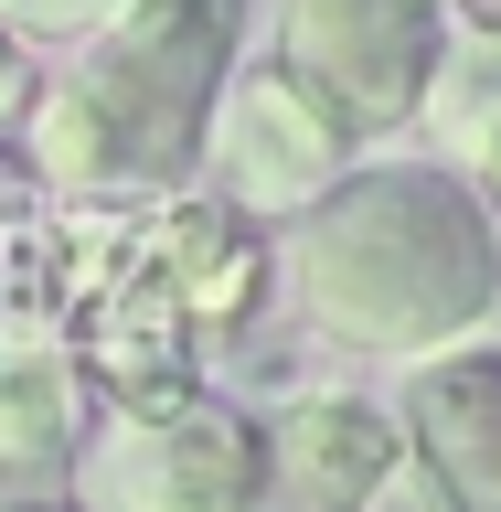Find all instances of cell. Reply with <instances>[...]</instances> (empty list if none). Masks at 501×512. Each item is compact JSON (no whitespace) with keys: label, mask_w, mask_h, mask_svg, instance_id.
Wrapping results in <instances>:
<instances>
[{"label":"cell","mask_w":501,"mask_h":512,"mask_svg":"<svg viewBox=\"0 0 501 512\" xmlns=\"http://www.w3.org/2000/svg\"><path fill=\"white\" fill-rule=\"evenodd\" d=\"M278 288L331 352L416 363L501 320V224L470 171L363 150L310 214L278 224Z\"/></svg>","instance_id":"1"},{"label":"cell","mask_w":501,"mask_h":512,"mask_svg":"<svg viewBox=\"0 0 501 512\" xmlns=\"http://www.w3.org/2000/svg\"><path fill=\"white\" fill-rule=\"evenodd\" d=\"M246 0H139L75 43L43 96H22L32 171L54 192H182L203 118L235 75Z\"/></svg>","instance_id":"2"},{"label":"cell","mask_w":501,"mask_h":512,"mask_svg":"<svg viewBox=\"0 0 501 512\" xmlns=\"http://www.w3.org/2000/svg\"><path fill=\"white\" fill-rule=\"evenodd\" d=\"M246 491H256V416L214 384L96 416L64 470V512H246Z\"/></svg>","instance_id":"3"},{"label":"cell","mask_w":501,"mask_h":512,"mask_svg":"<svg viewBox=\"0 0 501 512\" xmlns=\"http://www.w3.org/2000/svg\"><path fill=\"white\" fill-rule=\"evenodd\" d=\"M352 160H363V139H352V118L331 107L320 86H299L288 64H235L214 96V118H203V150H192V182L203 203H224V214H246L278 235L288 214H310L320 192L342 182Z\"/></svg>","instance_id":"4"},{"label":"cell","mask_w":501,"mask_h":512,"mask_svg":"<svg viewBox=\"0 0 501 512\" xmlns=\"http://www.w3.org/2000/svg\"><path fill=\"white\" fill-rule=\"evenodd\" d=\"M438 32H448L438 0H267V64H288L299 86H320L352 118L363 150H384V139L416 128Z\"/></svg>","instance_id":"5"},{"label":"cell","mask_w":501,"mask_h":512,"mask_svg":"<svg viewBox=\"0 0 501 512\" xmlns=\"http://www.w3.org/2000/svg\"><path fill=\"white\" fill-rule=\"evenodd\" d=\"M384 416H395L406 470L427 480L448 512H501V342L491 331L395 363Z\"/></svg>","instance_id":"6"},{"label":"cell","mask_w":501,"mask_h":512,"mask_svg":"<svg viewBox=\"0 0 501 512\" xmlns=\"http://www.w3.org/2000/svg\"><path fill=\"white\" fill-rule=\"evenodd\" d=\"M395 416L384 395H352V384H299L256 416V491L246 512H363L374 480L395 470Z\"/></svg>","instance_id":"7"},{"label":"cell","mask_w":501,"mask_h":512,"mask_svg":"<svg viewBox=\"0 0 501 512\" xmlns=\"http://www.w3.org/2000/svg\"><path fill=\"white\" fill-rule=\"evenodd\" d=\"M150 288L182 310V331H246L278 288V235L246 214H224L203 192H182L160 214V246H150Z\"/></svg>","instance_id":"8"},{"label":"cell","mask_w":501,"mask_h":512,"mask_svg":"<svg viewBox=\"0 0 501 512\" xmlns=\"http://www.w3.org/2000/svg\"><path fill=\"white\" fill-rule=\"evenodd\" d=\"M96 406L86 363L54 342H0V502H43V480L75 470Z\"/></svg>","instance_id":"9"},{"label":"cell","mask_w":501,"mask_h":512,"mask_svg":"<svg viewBox=\"0 0 501 512\" xmlns=\"http://www.w3.org/2000/svg\"><path fill=\"white\" fill-rule=\"evenodd\" d=\"M416 128H427V160L470 171V182L501 160V32L491 22H448L438 32V64H427Z\"/></svg>","instance_id":"10"},{"label":"cell","mask_w":501,"mask_h":512,"mask_svg":"<svg viewBox=\"0 0 501 512\" xmlns=\"http://www.w3.org/2000/svg\"><path fill=\"white\" fill-rule=\"evenodd\" d=\"M118 11H139V0H0V32H11L22 54H75V43H96Z\"/></svg>","instance_id":"11"},{"label":"cell","mask_w":501,"mask_h":512,"mask_svg":"<svg viewBox=\"0 0 501 512\" xmlns=\"http://www.w3.org/2000/svg\"><path fill=\"white\" fill-rule=\"evenodd\" d=\"M363 512H448V502H438V491H427V480L406 470V459H395V470L374 480V502H363Z\"/></svg>","instance_id":"12"},{"label":"cell","mask_w":501,"mask_h":512,"mask_svg":"<svg viewBox=\"0 0 501 512\" xmlns=\"http://www.w3.org/2000/svg\"><path fill=\"white\" fill-rule=\"evenodd\" d=\"M22 96H32V54L0 32V118H22Z\"/></svg>","instance_id":"13"},{"label":"cell","mask_w":501,"mask_h":512,"mask_svg":"<svg viewBox=\"0 0 501 512\" xmlns=\"http://www.w3.org/2000/svg\"><path fill=\"white\" fill-rule=\"evenodd\" d=\"M448 22H491L501 32V0H448Z\"/></svg>","instance_id":"14"},{"label":"cell","mask_w":501,"mask_h":512,"mask_svg":"<svg viewBox=\"0 0 501 512\" xmlns=\"http://www.w3.org/2000/svg\"><path fill=\"white\" fill-rule=\"evenodd\" d=\"M480 203H491V224H501V160H491V171H480Z\"/></svg>","instance_id":"15"},{"label":"cell","mask_w":501,"mask_h":512,"mask_svg":"<svg viewBox=\"0 0 501 512\" xmlns=\"http://www.w3.org/2000/svg\"><path fill=\"white\" fill-rule=\"evenodd\" d=\"M0 512H64V502H0Z\"/></svg>","instance_id":"16"},{"label":"cell","mask_w":501,"mask_h":512,"mask_svg":"<svg viewBox=\"0 0 501 512\" xmlns=\"http://www.w3.org/2000/svg\"><path fill=\"white\" fill-rule=\"evenodd\" d=\"M438 11H448V0H438Z\"/></svg>","instance_id":"17"}]
</instances>
